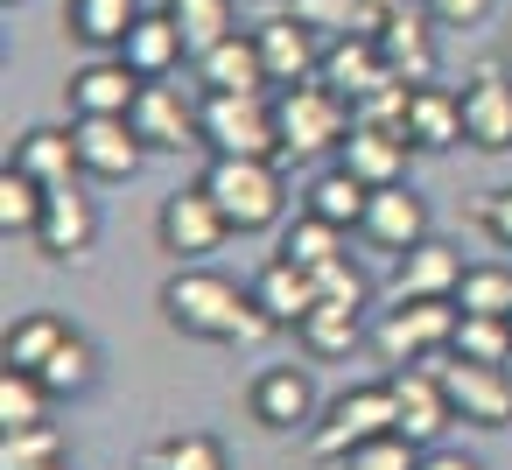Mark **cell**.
Listing matches in <instances>:
<instances>
[{
    "mask_svg": "<svg viewBox=\"0 0 512 470\" xmlns=\"http://www.w3.org/2000/svg\"><path fill=\"white\" fill-rule=\"evenodd\" d=\"M456 288H463V253L435 232L393 267V302H456Z\"/></svg>",
    "mask_w": 512,
    "mask_h": 470,
    "instance_id": "cell-16",
    "label": "cell"
},
{
    "mask_svg": "<svg viewBox=\"0 0 512 470\" xmlns=\"http://www.w3.org/2000/svg\"><path fill=\"white\" fill-rule=\"evenodd\" d=\"M43 386H50V393H71V400L92 393V386H99V344L71 330V337L43 358Z\"/></svg>",
    "mask_w": 512,
    "mask_h": 470,
    "instance_id": "cell-33",
    "label": "cell"
},
{
    "mask_svg": "<svg viewBox=\"0 0 512 470\" xmlns=\"http://www.w3.org/2000/svg\"><path fill=\"white\" fill-rule=\"evenodd\" d=\"M141 470H232V463H225V442H218V435H197V428H183V435L155 442Z\"/></svg>",
    "mask_w": 512,
    "mask_h": 470,
    "instance_id": "cell-37",
    "label": "cell"
},
{
    "mask_svg": "<svg viewBox=\"0 0 512 470\" xmlns=\"http://www.w3.org/2000/svg\"><path fill=\"white\" fill-rule=\"evenodd\" d=\"M316 78L358 106V99H365V92H379L393 71H386V50H379V36H337V43L323 50V71H316Z\"/></svg>",
    "mask_w": 512,
    "mask_h": 470,
    "instance_id": "cell-24",
    "label": "cell"
},
{
    "mask_svg": "<svg viewBox=\"0 0 512 470\" xmlns=\"http://www.w3.org/2000/svg\"><path fill=\"white\" fill-rule=\"evenodd\" d=\"M253 302L267 309L274 330H302V316H309L323 295H316V274H309V267H295L288 253H274V260L253 274Z\"/></svg>",
    "mask_w": 512,
    "mask_h": 470,
    "instance_id": "cell-23",
    "label": "cell"
},
{
    "mask_svg": "<svg viewBox=\"0 0 512 470\" xmlns=\"http://www.w3.org/2000/svg\"><path fill=\"white\" fill-rule=\"evenodd\" d=\"M421 8L435 15V29H484L498 0H421Z\"/></svg>",
    "mask_w": 512,
    "mask_h": 470,
    "instance_id": "cell-42",
    "label": "cell"
},
{
    "mask_svg": "<svg viewBox=\"0 0 512 470\" xmlns=\"http://www.w3.org/2000/svg\"><path fill=\"white\" fill-rule=\"evenodd\" d=\"M162 316L197 344H260L274 330L267 309L253 302V288H239L211 267H176L169 288H162Z\"/></svg>",
    "mask_w": 512,
    "mask_h": 470,
    "instance_id": "cell-1",
    "label": "cell"
},
{
    "mask_svg": "<svg viewBox=\"0 0 512 470\" xmlns=\"http://www.w3.org/2000/svg\"><path fill=\"white\" fill-rule=\"evenodd\" d=\"M505 379H512V358H505Z\"/></svg>",
    "mask_w": 512,
    "mask_h": 470,
    "instance_id": "cell-45",
    "label": "cell"
},
{
    "mask_svg": "<svg viewBox=\"0 0 512 470\" xmlns=\"http://www.w3.org/2000/svg\"><path fill=\"white\" fill-rule=\"evenodd\" d=\"M169 8V22L183 29V43H190V57H204V50H218L232 29H239V8L232 0H162Z\"/></svg>",
    "mask_w": 512,
    "mask_h": 470,
    "instance_id": "cell-29",
    "label": "cell"
},
{
    "mask_svg": "<svg viewBox=\"0 0 512 470\" xmlns=\"http://www.w3.org/2000/svg\"><path fill=\"white\" fill-rule=\"evenodd\" d=\"M8 162H15L22 176H36L43 190H64V183L85 176V162H78V134H71V127H29V134L15 141Z\"/></svg>",
    "mask_w": 512,
    "mask_h": 470,
    "instance_id": "cell-25",
    "label": "cell"
},
{
    "mask_svg": "<svg viewBox=\"0 0 512 470\" xmlns=\"http://www.w3.org/2000/svg\"><path fill=\"white\" fill-rule=\"evenodd\" d=\"M456 302H393L386 316H379V330H372V351L400 372V365H428L435 351H449V337H456Z\"/></svg>",
    "mask_w": 512,
    "mask_h": 470,
    "instance_id": "cell-6",
    "label": "cell"
},
{
    "mask_svg": "<svg viewBox=\"0 0 512 470\" xmlns=\"http://www.w3.org/2000/svg\"><path fill=\"white\" fill-rule=\"evenodd\" d=\"M358 316H365L358 302H316L295 337L309 344V358H344V351L358 344Z\"/></svg>",
    "mask_w": 512,
    "mask_h": 470,
    "instance_id": "cell-30",
    "label": "cell"
},
{
    "mask_svg": "<svg viewBox=\"0 0 512 470\" xmlns=\"http://www.w3.org/2000/svg\"><path fill=\"white\" fill-rule=\"evenodd\" d=\"M71 134H78V162H85L92 183H127V176L148 162V141L134 134L127 113H113V120H78Z\"/></svg>",
    "mask_w": 512,
    "mask_h": 470,
    "instance_id": "cell-14",
    "label": "cell"
},
{
    "mask_svg": "<svg viewBox=\"0 0 512 470\" xmlns=\"http://www.w3.org/2000/svg\"><path fill=\"white\" fill-rule=\"evenodd\" d=\"M155 239H162V253H176L183 267H204L225 239H232V225H225V211H218V197L204 190V183H190V190H176L169 204H162V218H155Z\"/></svg>",
    "mask_w": 512,
    "mask_h": 470,
    "instance_id": "cell-7",
    "label": "cell"
},
{
    "mask_svg": "<svg viewBox=\"0 0 512 470\" xmlns=\"http://www.w3.org/2000/svg\"><path fill=\"white\" fill-rule=\"evenodd\" d=\"M316 295H323V302H358V309H365V302H372V281H365V267H358L351 253H337L330 267H316Z\"/></svg>",
    "mask_w": 512,
    "mask_h": 470,
    "instance_id": "cell-41",
    "label": "cell"
},
{
    "mask_svg": "<svg viewBox=\"0 0 512 470\" xmlns=\"http://www.w3.org/2000/svg\"><path fill=\"white\" fill-rule=\"evenodd\" d=\"M8 8H15V0H8Z\"/></svg>",
    "mask_w": 512,
    "mask_h": 470,
    "instance_id": "cell-47",
    "label": "cell"
},
{
    "mask_svg": "<svg viewBox=\"0 0 512 470\" xmlns=\"http://www.w3.org/2000/svg\"><path fill=\"white\" fill-rule=\"evenodd\" d=\"M134 134L148 141V155H183V148H204V134H197V106L176 92V85H141V99H134Z\"/></svg>",
    "mask_w": 512,
    "mask_h": 470,
    "instance_id": "cell-13",
    "label": "cell"
},
{
    "mask_svg": "<svg viewBox=\"0 0 512 470\" xmlns=\"http://www.w3.org/2000/svg\"><path fill=\"white\" fill-rule=\"evenodd\" d=\"M197 183L218 197V211H225L232 232H267L288 211V183H281L274 155H211V169Z\"/></svg>",
    "mask_w": 512,
    "mask_h": 470,
    "instance_id": "cell-2",
    "label": "cell"
},
{
    "mask_svg": "<svg viewBox=\"0 0 512 470\" xmlns=\"http://www.w3.org/2000/svg\"><path fill=\"white\" fill-rule=\"evenodd\" d=\"M365 204H372V190L337 162V169H323L309 190H302V211H316V218H330V225H344V232H358L365 225Z\"/></svg>",
    "mask_w": 512,
    "mask_h": 470,
    "instance_id": "cell-28",
    "label": "cell"
},
{
    "mask_svg": "<svg viewBox=\"0 0 512 470\" xmlns=\"http://www.w3.org/2000/svg\"><path fill=\"white\" fill-rule=\"evenodd\" d=\"M43 197H50V190L8 162V169H0V232H8V239H36V225H43Z\"/></svg>",
    "mask_w": 512,
    "mask_h": 470,
    "instance_id": "cell-34",
    "label": "cell"
},
{
    "mask_svg": "<svg viewBox=\"0 0 512 470\" xmlns=\"http://www.w3.org/2000/svg\"><path fill=\"white\" fill-rule=\"evenodd\" d=\"M253 43H260V57H267L274 92L309 85V78L323 71V50H330V43H316V22H302V15H267V22L253 29Z\"/></svg>",
    "mask_w": 512,
    "mask_h": 470,
    "instance_id": "cell-10",
    "label": "cell"
},
{
    "mask_svg": "<svg viewBox=\"0 0 512 470\" xmlns=\"http://www.w3.org/2000/svg\"><path fill=\"white\" fill-rule=\"evenodd\" d=\"M379 253H414L421 239H428V204L407 190V183H386V190H372V204H365V225H358Z\"/></svg>",
    "mask_w": 512,
    "mask_h": 470,
    "instance_id": "cell-20",
    "label": "cell"
},
{
    "mask_svg": "<svg viewBox=\"0 0 512 470\" xmlns=\"http://www.w3.org/2000/svg\"><path fill=\"white\" fill-rule=\"evenodd\" d=\"M407 141L421 155H442L463 141V92H442V85H414L407 99Z\"/></svg>",
    "mask_w": 512,
    "mask_h": 470,
    "instance_id": "cell-26",
    "label": "cell"
},
{
    "mask_svg": "<svg viewBox=\"0 0 512 470\" xmlns=\"http://www.w3.org/2000/svg\"><path fill=\"white\" fill-rule=\"evenodd\" d=\"M456 309H470V316H512V267H498V260H484V267H463Z\"/></svg>",
    "mask_w": 512,
    "mask_h": 470,
    "instance_id": "cell-39",
    "label": "cell"
},
{
    "mask_svg": "<svg viewBox=\"0 0 512 470\" xmlns=\"http://www.w3.org/2000/svg\"><path fill=\"white\" fill-rule=\"evenodd\" d=\"M197 134L211 155H274L281 162V120H274L267 92H204Z\"/></svg>",
    "mask_w": 512,
    "mask_h": 470,
    "instance_id": "cell-3",
    "label": "cell"
},
{
    "mask_svg": "<svg viewBox=\"0 0 512 470\" xmlns=\"http://www.w3.org/2000/svg\"><path fill=\"white\" fill-rule=\"evenodd\" d=\"M281 253H288L295 267H309V274H316V267H330V260L344 253V225H330V218L302 211V218L281 232Z\"/></svg>",
    "mask_w": 512,
    "mask_h": 470,
    "instance_id": "cell-36",
    "label": "cell"
},
{
    "mask_svg": "<svg viewBox=\"0 0 512 470\" xmlns=\"http://www.w3.org/2000/svg\"><path fill=\"white\" fill-rule=\"evenodd\" d=\"M386 386H393V414H400L393 428H400L414 449H435V435L456 421V414H449V393H442V372H435V365H400Z\"/></svg>",
    "mask_w": 512,
    "mask_h": 470,
    "instance_id": "cell-11",
    "label": "cell"
},
{
    "mask_svg": "<svg viewBox=\"0 0 512 470\" xmlns=\"http://www.w3.org/2000/svg\"><path fill=\"white\" fill-rule=\"evenodd\" d=\"M428 365L442 372V393H449L456 421H470V428H505L512 421V379H505V365H470L456 351H435Z\"/></svg>",
    "mask_w": 512,
    "mask_h": 470,
    "instance_id": "cell-8",
    "label": "cell"
},
{
    "mask_svg": "<svg viewBox=\"0 0 512 470\" xmlns=\"http://www.w3.org/2000/svg\"><path fill=\"white\" fill-rule=\"evenodd\" d=\"M141 15H148L141 0H64V29H71L85 50H113V57H120L127 29H134Z\"/></svg>",
    "mask_w": 512,
    "mask_h": 470,
    "instance_id": "cell-27",
    "label": "cell"
},
{
    "mask_svg": "<svg viewBox=\"0 0 512 470\" xmlns=\"http://www.w3.org/2000/svg\"><path fill=\"white\" fill-rule=\"evenodd\" d=\"M449 351L470 358V365H505V358H512V316H470V309H463Z\"/></svg>",
    "mask_w": 512,
    "mask_h": 470,
    "instance_id": "cell-35",
    "label": "cell"
},
{
    "mask_svg": "<svg viewBox=\"0 0 512 470\" xmlns=\"http://www.w3.org/2000/svg\"><path fill=\"white\" fill-rule=\"evenodd\" d=\"M50 386H43V372H22V365H8L0 372V428H43L50 421Z\"/></svg>",
    "mask_w": 512,
    "mask_h": 470,
    "instance_id": "cell-31",
    "label": "cell"
},
{
    "mask_svg": "<svg viewBox=\"0 0 512 470\" xmlns=\"http://www.w3.org/2000/svg\"><path fill=\"white\" fill-rule=\"evenodd\" d=\"M274 120H281V155L309 162V155L344 148V134H351V99L330 92L323 78H309V85L274 92Z\"/></svg>",
    "mask_w": 512,
    "mask_h": 470,
    "instance_id": "cell-4",
    "label": "cell"
},
{
    "mask_svg": "<svg viewBox=\"0 0 512 470\" xmlns=\"http://www.w3.org/2000/svg\"><path fill=\"white\" fill-rule=\"evenodd\" d=\"M428 8L414 15L407 0L386 15V29H379V50H386V71L400 78V85H435V36H428Z\"/></svg>",
    "mask_w": 512,
    "mask_h": 470,
    "instance_id": "cell-21",
    "label": "cell"
},
{
    "mask_svg": "<svg viewBox=\"0 0 512 470\" xmlns=\"http://www.w3.org/2000/svg\"><path fill=\"white\" fill-rule=\"evenodd\" d=\"M393 386L379 379V386H351V393H337L323 414H316V428H309V456L316 463H337V456H351L358 442H379V435H393Z\"/></svg>",
    "mask_w": 512,
    "mask_h": 470,
    "instance_id": "cell-5",
    "label": "cell"
},
{
    "mask_svg": "<svg viewBox=\"0 0 512 470\" xmlns=\"http://www.w3.org/2000/svg\"><path fill=\"white\" fill-rule=\"evenodd\" d=\"M64 337H71V323H64V316H50V309H29V316H15V323H8V365H22V372H43V358H50Z\"/></svg>",
    "mask_w": 512,
    "mask_h": 470,
    "instance_id": "cell-32",
    "label": "cell"
},
{
    "mask_svg": "<svg viewBox=\"0 0 512 470\" xmlns=\"http://www.w3.org/2000/svg\"><path fill=\"white\" fill-rule=\"evenodd\" d=\"M470 218H477V225H484V232H491V239L512 253V190H491V197H477V211H470Z\"/></svg>",
    "mask_w": 512,
    "mask_h": 470,
    "instance_id": "cell-43",
    "label": "cell"
},
{
    "mask_svg": "<svg viewBox=\"0 0 512 470\" xmlns=\"http://www.w3.org/2000/svg\"><path fill=\"white\" fill-rule=\"evenodd\" d=\"M64 99H71V113L78 120H113V113H134V99H141V78L106 50V57H92L85 71H71V85H64Z\"/></svg>",
    "mask_w": 512,
    "mask_h": 470,
    "instance_id": "cell-19",
    "label": "cell"
},
{
    "mask_svg": "<svg viewBox=\"0 0 512 470\" xmlns=\"http://www.w3.org/2000/svg\"><path fill=\"white\" fill-rule=\"evenodd\" d=\"M99 239V204L85 197V183H64L43 197V225H36V253L43 260H85Z\"/></svg>",
    "mask_w": 512,
    "mask_h": 470,
    "instance_id": "cell-12",
    "label": "cell"
},
{
    "mask_svg": "<svg viewBox=\"0 0 512 470\" xmlns=\"http://www.w3.org/2000/svg\"><path fill=\"white\" fill-rule=\"evenodd\" d=\"M463 141L484 148V155H505L512 148V85H505L498 64H484L463 85Z\"/></svg>",
    "mask_w": 512,
    "mask_h": 470,
    "instance_id": "cell-18",
    "label": "cell"
},
{
    "mask_svg": "<svg viewBox=\"0 0 512 470\" xmlns=\"http://www.w3.org/2000/svg\"><path fill=\"white\" fill-rule=\"evenodd\" d=\"M330 470H421V449L393 428V435H379V442H358L351 456H337Z\"/></svg>",
    "mask_w": 512,
    "mask_h": 470,
    "instance_id": "cell-40",
    "label": "cell"
},
{
    "mask_svg": "<svg viewBox=\"0 0 512 470\" xmlns=\"http://www.w3.org/2000/svg\"><path fill=\"white\" fill-rule=\"evenodd\" d=\"M50 463H64V428L57 421L0 435V470H50Z\"/></svg>",
    "mask_w": 512,
    "mask_h": 470,
    "instance_id": "cell-38",
    "label": "cell"
},
{
    "mask_svg": "<svg viewBox=\"0 0 512 470\" xmlns=\"http://www.w3.org/2000/svg\"><path fill=\"white\" fill-rule=\"evenodd\" d=\"M50 470H64V463H50Z\"/></svg>",
    "mask_w": 512,
    "mask_h": 470,
    "instance_id": "cell-46",
    "label": "cell"
},
{
    "mask_svg": "<svg viewBox=\"0 0 512 470\" xmlns=\"http://www.w3.org/2000/svg\"><path fill=\"white\" fill-rule=\"evenodd\" d=\"M190 64H197V85H204V92H274L253 29H232L218 50H204V57H190Z\"/></svg>",
    "mask_w": 512,
    "mask_h": 470,
    "instance_id": "cell-22",
    "label": "cell"
},
{
    "mask_svg": "<svg viewBox=\"0 0 512 470\" xmlns=\"http://www.w3.org/2000/svg\"><path fill=\"white\" fill-rule=\"evenodd\" d=\"M421 148L400 134V127H365V120H351V134H344V148H337V162L365 183V190H386V183H407V162H414Z\"/></svg>",
    "mask_w": 512,
    "mask_h": 470,
    "instance_id": "cell-15",
    "label": "cell"
},
{
    "mask_svg": "<svg viewBox=\"0 0 512 470\" xmlns=\"http://www.w3.org/2000/svg\"><path fill=\"white\" fill-rule=\"evenodd\" d=\"M246 407H253V421H260L267 435H309V428H316V379H309L302 365H267V372L253 379Z\"/></svg>",
    "mask_w": 512,
    "mask_h": 470,
    "instance_id": "cell-9",
    "label": "cell"
},
{
    "mask_svg": "<svg viewBox=\"0 0 512 470\" xmlns=\"http://www.w3.org/2000/svg\"><path fill=\"white\" fill-rule=\"evenodd\" d=\"M183 57H190V43H183V29L169 22V8H148V15L127 29V43H120V64H127L141 85H169V78L183 71Z\"/></svg>",
    "mask_w": 512,
    "mask_h": 470,
    "instance_id": "cell-17",
    "label": "cell"
},
{
    "mask_svg": "<svg viewBox=\"0 0 512 470\" xmlns=\"http://www.w3.org/2000/svg\"><path fill=\"white\" fill-rule=\"evenodd\" d=\"M421 470H484V463L463 449H421Z\"/></svg>",
    "mask_w": 512,
    "mask_h": 470,
    "instance_id": "cell-44",
    "label": "cell"
}]
</instances>
